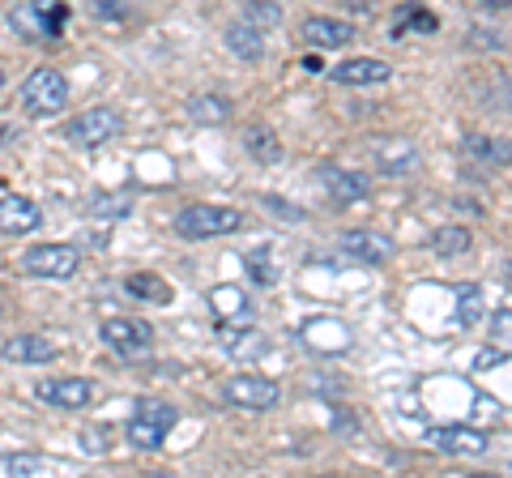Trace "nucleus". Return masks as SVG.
<instances>
[{"label": "nucleus", "instance_id": "nucleus-1", "mask_svg": "<svg viewBox=\"0 0 512 478\" xmlns=\"http://www.w3.org/2000/svg\"><path fill=\"white\" fill-rule=\"evenodd\" d=\"M244 227V214L235 205H210V201H197L188 210L175 214V235L180 239H214V235H231Z\"/></svg>", "mask_w": 512, "mask_h": 478}, {"label": "nucleus", "instance_id": "nucleus-2", "mask_svg": "<svg viewBox=\"0 0 512 478\" xmlns=\"http://www.w3.org/2000/svg\"><path fill=\"white\" fill-rule=\"evenodd\" d=\"M222 402L235 410H274L282 402V389H278V380H269V376L235 372L222 380Z\"/></svg>", "mask_w": 512, "mask_h": 478}, {"label": "nucleus", "instance_id": "nucleus-3", "mask_svg": "<svg viewBox=\"0 0 512 478\" xmlns=\"http://www.w3.org/2000/svg\"><path fill=\"white\" fill-rule=\"evenodd\" d=\"M69 103V77L60 69H35L22 82V107L30 116H56Z\"/></svg>", "mask_w": 512, "mask_h": 478}, {"label": "nucleus", "instance_id": "nucleus-4", "mask_svg": "<svg viewBox=\"0 0 512 478\" xmlns=\"http://www.w3.org/2000/svg\"><path fill=\"white\" fill-rule=\"evenodd\" d=\"M82 269V252L73 244H35L22 252V274L30 278H52V282H64Z\"/></svg>", "mask_w": 512, "mask_h": 478}, {"label": "nucleus", "instance_id": "nucleus-5", "mask_svg": "<svg viewBox=\"0 0 512 478\" xmlns=\"http://www.w3.org/2000/svg\"><path fill=\"white\" fill-rule=\"evenodd\" d=\"M64 18H69V9H64L60 0H22V5L9 13V26L26 39H56Z\"/></svg>", "mask_w": 512, "mask_h": 478}, {"label": "nucleus", "instance_id": "nucleus-6", "mask_svg": "<svg viewBox=\"0 0 512 478\" xmlns=\"http://www.w3.org/2000/svg\"><path fill=\"white\" fill-rule=\"evenodd\" d=\"M175 406L167 402H137V414H133V423H128V444L133 449H158V444L167 440V432L175 427Z\"/></svg>", "mask_w": 512, "mask_h": 478}, {"label": "nucleus", "instance_id": "nucleus-7", "mask_svg": "<svg viewBox=\"0 0 512 478\" xmlns=\"http://www.w3.org/2000/svg\"><path fill=\"white\" fill-rule=\"evenodd\" d=\"M120 129H124V120H120L116 107H90V111H82V116H73L69 124H64V133H69L73 146H86V150L103 146V141H111Z\"/></svg>", "mask_w": 512, "mask_h": 478}, {"label": "nucleus", "instance_id": "nucleus-8", "mask_svg": "<svg viewBox=\"0 0 512 478\" xmlns=\"http://www.w3.org/2000/svg\"><path fill=\"white\" fill-rule=\"evenodd\" d=\"M103 342L120 359H137L154 346V329L146 321H133V316H111V321H103Z\"/></svg>", "mask_w": 512, "mask_h": 478}, {"label": "nucleus", "instance_id": "nucleus-9", "mask_svg": "<svg viewBox=\"0 0 512 478\" xmlns=\"http://www.w3.org/2000/svg\"><path fill=\"white\" fill-rule=\"evenodd\" d=\"M299 338L308 350H316V355H346V350L355 346V333H350V325L338 321V316H312V321H303Z\"/></svg>", "mask_w": 512, "mask_h": 478}, {"label": "nucleus", "instance_id": "nucleus-10", "mask_svg": "<svg viewBox=\"0 0 512 478\" xmlns=\"http://www.w3.org/2000/svg\"><path fill=\"white\" fill-rule=\"evenodd\" d=\"M35 397L43 406H56V410H86L90 397H94V385L82 376H52V380H39Z\"/></svg>", "mask_w": 512, "mask_h": 478}, {"label": "nucleus", "instance_id": "nucleus-11", "mask_svg": "<svg viewBox=\"0 0 512 478\" xmlns=\"http://www.w3.org/2000/svg\"><path fill=\"white\" fill-rule=\"evenodd\" d=\"M316 180L325 184V193H329L333 201H342V205H350V201H367V197H372V180H367L363 171H355V167L320 163V167H316Z\"/></svg>", "mask_w": 512, "mask_h": 478}, {"label": "nucleus", "instance_id": "nucleus-12", "mask_svg": "<svg viewBox=\"0 0 512 478\" xmlns=\"http://www.w3.org/2000/svg\"><path fill=\"white\" fill-rule=\"evenodd\" d=\"M461 154H466L474 167H487V171L512 167V141L495 137V133H466L461 137Z\"/></svg>", "mask_w": 512, "mask_h": 478}, {"label": "nucleus", "instance_id": "nucleus-13", "mask_svg": "<svg viewBox=\"0 0 512 478\" xmlns=\"http://www.w3.org/2000/svg\"><path fill=\"white\" fill-rule=\"evenodd\" d=\"M427 440L440 453H461V457H483L491 449L487 432H478V427H431Z\"/></svg>", "mask_w": 512, "mask_h": 478}, {"label": "nucleus", "instance_id": "nucleus-14", "mask_svg": "<svg viewBox=\"0 0 512 478\" xmlns=\"http://www.w3.org/2000/svg\"><path fill=\"white\" fill-rule=\"evenodd\" d=\"M372 154H376L380 171H389V175H410L414 167L423 163L419 146H414V141H406V137H376V141H372Z\"/></svg>", "mask_w": 512, "mask_h": 478}, {"label": "nucleus", "instance_id": "nucleus-15", "mask_svg": "<svg viewBox=\"0 0 512 478\" xmlns=\"http://www.w3.org/2000/svg\"><path fill=\"white\" fill-rule=\"evenodd\" d=\"M389 77H393V65H384L376 56H355V60L333 65V82H342V86H380Z\"/></svg>", "mask_w": 512, "mask_h": 478}, {"label": "nucleus", "instance_id": "nucleus-16", "mask_svg": "<svg viewBox=\"0 0 512 478\" xmlns=\"http://www.w3.org/2000/svg\"><path fill=\"white\" fill-rule=\"evenodd\" d=\"M342 248H346V257H355V261H363V265H384V261H393V239L380 235V231H346V235H342Z\"/></svg>", "mask_w": 512, "mask_h": 478}, {"label": "nucleus", "instance_id": "nucleus-17", "mask_svg": "<svg viewBox=\"0 0 512 478\" xmlns=\"http://www.w3.org/2000/svg\"><path fill=\"white\" fill-rule=\"evenodd\" d=\"M303 43H312V47H325V52H333V47H346L350 39H355V22H346V18H308L303 22Z\"/></svg>", "mask_w": 512, "mask_h": 478}, {"label": "nucleus", "instance_id": "nucleus-18", "mask_svg": "<svg viewBox=\"0 0 512 478\" xmlns=\"http://www.w3.org/2000/svg\"><path fill=\"white\" fill-rule=\"evenodd\" d=\"M218 342H222V350H227L231 359H239V363H256L269 350V338L261 329H231V321H222V333H218Z\"/></svg>", "mask_w": 512, "mask_h": 478}, {"label": "nucleus", "instance_id": "nucleus-19", "mask_svg": "<svg viewBox=\"0 0 512 478\" xmlns=\"http://www.w3.org/2000/svg\"><path fill=\"white\" fill-rule=\"evenodd\" d=\"M43 222L30 197H0V235H30Z\"/></svg>", "mask_w": 512, "mask_h": 478}, {"label": "nucleus", "instance_id": "nucleus-20", "mask_svg": "<svg viewBox=\"0 0 512 478\" xmlns=\"http://www.w3.org/2000/svg\"><path fill=\"white\" fill-rule=\"evenodd\" d=\"M0 355L9 363H47V359H56V342L43 338V333H18V338H9L0 346Z\"/></svg>", "mask_w": 512, "mask_h": 478}, {"label": "nucleus", "instance_id": "nucleus-21", "mask_svg": "<svg viewBox=\"0 0 512 478\" xmlns=\"http://www.w3.org/2000/svg\"><path fill=\"white\" fill-rule=\"evenodd\" d=\"M210 308L218 312V321L239 325V321H248V316H252V299H248L244 286L222 282V286H214V291H210Z\"/></svg>", "mask_w": 512, "mask_h": 478}, {"label": "nucleus", "instance_id": "nucleus-22", "mask_svg": "<svg viewBox=\"0 0 512 478\" xmlns=\"http://www.w3.org/2000/svg\"><path fill=\"white\" fill-rule=\"evenodd\" d=\"M227 47H231L239 60H261V56H265V35H261V30H256L252 22L239 18V22L227 26Z\"/></svg>", "mask_w": 512, "mask_h": 478}, {"label": "nucleus", "instance_id": "nucleus-23", "mask_svg": "<svg viewBox=\"0 0 512 478\" xmlns=\"http://www.w3.org/2000/svg\"><path fill=\"white\" fill-rule=\"evenodd\" d=\"M244 150L256 158V163H278L282 158V141L274 129H265V124H252L244 133Z\"/></svg>", "mask_w": 512, "mask_h": 478}, {"label": "nucleus", "instance_id": "nucleus-24", "mask_svg": "<svg viewBox=\"0 0 512 478\" xmlns=\"http://www.w3.org/2000/svg\"><path fill=\"white\" fill-rule=\"evenodd\" d=\"M436 26H440L436 13H427V9L414 5V0H406V5L393 13V30H389V35H406V30H423V35H431Z\"/></svg>", "mask_w": 512, "mask_h": 478}, {"label": "nucleus", "instance_id": "nucleus-25", "mask_svg": "<svg viewBox=\"0 0 512 478\" xmlns=\"http://www.w3.org/2000/svg\"><path fill=\"white\" fill-rule=\"evenodd\" d=\"M188 116L197 124H222L231 116V103L222 94H197V99H188Z\"/></svg>", "mask_w": 512, "mask_h": 478}, {"label": "nucleus", "instance_id": "nucleus-26", "mask_svg": "<svg viewBox=\"0 0 512 478\" xmlns=\"http://www.w3.org/2000/svg\"><path fill=\"white\" fill-rule=\"evenodd\" d=\"M128 295H137V299H146V304H171V286L163 278H154V274H128Z\"/></svg>", "mask_w": 512, "mask_h": 478}, {"label": "nucleus", "instance_id": "nucleus-27", "mask_svg": "<svg viewBox=\"0 0 512 478\" xmlns=\"http://www.w3.org/2000/svg\"><path fill=\"white\" fill-rule=\"evenodd\" d=\"M470 248V227H440L431 235V252L436 257H461Z\"/></svg>", "mask_w": 512, "mask_h": 478}, {"label": "nucleus", "instance_id": "nucleus-28", "mask_svg": "<svg viewBox=\"0 0 512 478\" xmlns=\"http://www.w3.org/2000/svg\"><path fill=\"white\" fill-rule=\"evenodd\" d=\"M244 22H252L256 30H274L282 22V5H278V0H248V5H244Z\"/></svg>", "mask_w": 512, "mask_h": 478}, {"label": "nucleus", "instance_id": "nucleus-29", "mask_svg": "<svg viewBox=\"0 0 512 478\" xmlns=\"http://www.w3.org/2000/svg\"><path fill=\"white\" fill-rule=\"evenodd\" d=\"M478 312H483V291H478V286H461V291H457V321L474 325Z\"/></svg>", "mask_w": 512, "mask_h": 478}, {"label": "nucleus", "instance_id": "nucleus-30", "mask_svg": "<svg viewBox=\"0 0 512 478\" xmlns=\"http://www.w3.org/2000/svg\"><path fill=\"white\" fill-rule=\"evenodd\" d=\"M491 338H495V350L512 355V308H500L491 321Z\"/></svg>", "mask_w": 512, "mask_h": 478}, {"label": "nucleus", "instance_id": "nucleus-31", "mask_svg": "<svg viewBox=\"0 0 512 478\" xmlns=\"http://www.w3.org/2000/svg\"><path fill=\"white\" fill-rule=\"evenodd\" d=\"M5 466L13 474H43V470H56V461H47V457H5Z\"/></svg>", "mask_w": 512, "mask_h": 478}, {"label": "nucleus", "instance_id": "nucleus-32", "mask_svg": "<svg viewBox=\"0 0 512 478\" xmlns=\"http://www.w3.org/2000/svg\"><path fill=\"white\" fill-rule=\"evenodd\" d=\"M90 214H99V218H124L128 214V201L124 197H94L90 201Z\"/></svg>", "mask_w": 512, "mask_h": 478}, {"label": "nucleus", "instance_id": "nucleus-33", "mask_svg": "<svg viewBox=\"0 0 512 478\" xmlns=\"http://www.w3.org/2000/svg\"><path fill=\"white\" fill-rule=\"evenodd\" d=\"M504 359H508V355H504V350H483V355H478V359H474V368H478V372H487V368H491V363H504Z\"/></svg>", "mask_w": 512, "mask_h": 478}, {"label": "nucleus", "instance_id": "nucleus-34", "mask_svg": "<svg viewBox=\"0 0 512 478\" xmlns=\"http://www.w3.org/2000/svg\"><path fill=\"white\" fill-rule=\"evenodd\" d=\"M478 5H487V9H508L512 0H478Z\"/></svg>", "mask_w": 512, "mask_h": 478}, {"label": "nucleus", "instance_id": "nucleus-35", "mask_svg": "<svg viewBox=\"0 0 512 478\" xmlns=\"http://www.w3.org/2000/svg\"><path fill=\"white\" fill-rule=\"evenodd\" d=\"M5 141H13V129L9 124H0V146H5Z\"/></svg>", "mask_w": 512, "mask_h": 478}, {"label": "nucleus", "instance_id": "nucleus-36", "mask_svg": "<svg viewBox=\"0 0 512 478\" xmlns=\"http://www.w3.org/2000/svg\"><path fill=\"white\" fill-rule=\"evenodd\" d=\"M0 90H5V73H0Z\"/></svg>", "mask_w": 512, "mask_h": 478}, {"label": "nucleus", "instance_id": "nucleus-37", "mask_svg": "<svg viewBox=\"0 0 512 478\" xmlns=\"http://www.w3.org/2000/svg\"><path fill=\"white\" fill-rule=\"evenodd\" d=\"M0 312H5V304H0Z\"/></svg>", "mask_w": 512, "mask_h": 478}, {"label": "nucleus", "instance_id": "nucleus-38", "mask_svg": "<svg viewBox=\"0 0 512 478\" xmlns=\"http://www.w3.org/2000/svg\"><path fill=\"white\" fill-rule=\"evenodd\" d=\"M508 470H512V466H508Z\"/></svg>", "mask_w": 512, "mask_h": 478}]
</instances>
